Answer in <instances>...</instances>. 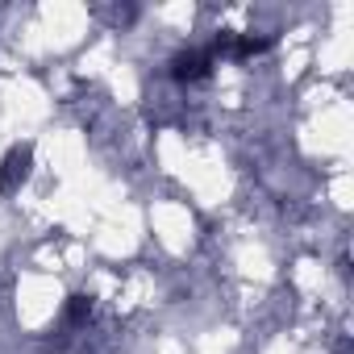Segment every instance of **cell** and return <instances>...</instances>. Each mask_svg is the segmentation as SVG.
I'll return each instance as SVG.
<instances>
[{
  "label": "cell",
  "mask_w": 354,
  "mask_h": 354,
  "mask_svg": "<svg viewBox=\"0 0 354 354\" xmlns=\"http://www.w3.org/2000/svg\"><path fill=\"white\" fill-rule=\"evenodd\" d=\"M209 67H213V50H184L180 59L171 63V75L188 84V80H205Z\"/></svg>",
  "instance_id": "obj_1"
},
{
  "label": "cell",
  "mask_w": 354,
  "mask_h": 354,
  "mask_svg": "<svg viewBox=\"0 0 354 354\" xmlns=\"http://www.w3.org/2000/svg\"><path fill=\"white\" fill-rule=\"evenodd\" d=\"M26 171H30V146H13L9 158L0 162V184L13 188L17 180H26Z\"/></svg>",
  "instance_id": "obj_2"
},
{
  "label": "cell",
  "mask_w": 354,
  "mask_h": 354,
  "mask_svg": "<svg viewBox=\"0 0 354 354\" xmlns=\"http://www.w3.org/2000/svg\"><path fill=\"white\" fill-rule=\"evenodd\" d=\"M88 313H92V304H88V300H84V296H80V300H75V304H71V317H75V321H84V317H88Z\"/></svg>",
  "instance_id": "obj_3"
}]
</instances>
